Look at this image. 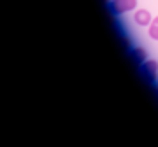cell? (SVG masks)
I'll return each instance as SVG.
<instances>
[{"instance_id":"cell-1","label":"cell","mask_w":158,"mask_h":147,"mask_svg":"<svg viewBox=\"0 0 158 147\" xmlns=\"http://www.w3.org/2000/svg\"><path fill=\"white\" fill-rule=\"evenodd\" d=\"M137 7V0H113L111 2V9L116 14H123V12L134 11Z\"/></svg>"},{"instance_id":"cell-2","label":"cell","mask_w":158,"mask_h":147,"mask_svg":"<svg viewBox=\"0 0 158 147\" xmlns=\"http://www.w3.org/2000/svg\"><path fill=\"white\" fill-rule=\"evenodd\" d=\"M142 70H144V74H146L149 79H156V74H158V63L155 62V60H146L144 62V65H142Z\"/></svg>"},{"instance_id":"cell-3","label":"cell","mask_w":158,"mask_h":147,"mask_svg":"<svg viewBox=\"0 0 158 147\" xmlns=\"http://www.w3.org/2000/svg\"><path fill=\"white\" fill-rule=\"evenodd\" d=\"M135 23L137 25H141V26L149 25V23H151V14H149V11H146V9H139V11L135 12Z\"/></svg>"},{"instance_id":"cell-4","label":"cell","mask_w":158,"mask_h":147,"mask_svg":"<svg viewBox=\"0 0 158 147\" xmlns=\"http://www.w3.org/2000/svg\"><path fill=\"white\" fill-rule=\"evenodd\" d=\"M149 37L155 39V40H158V26L153 25V23H151V26H149Z\"/></svg>"},{"instance_id":"cell-5","label":"cell","mask_w":158,"mask_h":147,"mask_svg":"<svg viewBox=\"0 0 158 147\" xmlns=\"http://www.w3.org/2000/svg\"><path fill=\"white\" fill-rule=\"evenodd\" d=\"M135 51V56L139 58V60H142V62H146V53H144V49H141V47H137V49H134Z\"/></svg>"},{"instance_id":"cell-6","label":"cell","mask_w":158,"mask_h":147,"mask_svg":"<svg viewBox=\"0 0 158 147\" xmlns=\"http://www.w3.org/2000/svg\"><path fill=\"white\" fill-rule=\"evenodd\" d=\"M153 25H156V26H158V16H156V18H153Z\"/></svg>"}]
</instances>
